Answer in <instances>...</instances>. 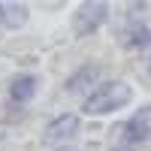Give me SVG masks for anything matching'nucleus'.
<instances>
[{
  "label": "nucleus",
  "instance_id": "nucleus-3",
  "mask_svg": "<svg viewBox=\"0 0 151 151\" xmlns=\"http://www.w3.org/2000/svg\"><path fill=\"white\" fill-rule=\"evenodd\" d=\"M106 3H82L79 12H76V18H73V30L76 36H88L91 30H97L100 24L106 21Z\"/></svg>",
  "mask_w": 151,
  "mask_h": 151
},
{
  "label": "nucleus",
  "instance_id": "nucleus-4",
  "mask_svg": "<svg viewBox=\"0 0 151 151\" xmlns=\"http://www.w3.org/2000/svg\"><path fill=\"white\" fill-rule=\"evenodd\" d=\"M76 130H79V118H76V115H60V118H55V121L45 127L42 142H48V145L67 142L70 136H76Z\"/></svg>",
  "mask_w": 151,
  "mask_h": 151
},
{
  "label": "nucleus",
  "instance_id": "nucleus-5",
  "mask_svg": "<svg viewBox=\"0 0 151 151\" xmlns=\"http://www.w3.org/2000/svg\"><path fill=\"white\" fill-rule=\"evenodd\" d=\"M36 94V76H15L9 85V97L15 100V103H24V100H30Z\"/></svg>",
  "mask_w": 151,
  "mask_h": 151
},
{
  "label": "nucleus",
  "instance_id": "nucleus-10",
  "mask_svg": "<svg viewBox=\"0 0 151 151\" xmlns=\"http://www.w3.org/2000/svg\"><path fill=\"white\" fill-rule=\"evenodd\" d=\"M148 76H151V67H148Z\"/></svg>",
  "mask_w": 151,
  "mask_h": 151
},
{
  "label": "nucleus",
  "instance_id": "nucleus-2",
  "mask_svg": "<svg viewBox=\"0 0 151 151\" xmlns=\"http://www.w3.org/2000/svg\"><path fill=\"white\" fill-rule=\"evenodd\" d=\"M130 85H124V82H109L103 88H97V91L85 100V112L88 115H106V112L112 109H121V106H127L130 103Z\"/></svg>",
  "mask_w": 151,
  "mask_h": 151
},
{
  "label": "nucleus",
  "instance_id": "nucleus-7",
  "mask_svg": "<svg viewBox=\"0 0 151 151\" xmlns=\"http://www.w3.org/2000/svg\"><path fill=\"white\" fill-rule=\"evenodd\" d=\"M97 73H100V70H97L94 64H85L79 73H73L70 79H67V91H73V94H76V91H82L88 82H94V79H97Z\"/></svg>",
  "mask_w": 151,
  "mask_h": 151
},
{
  "label": "nucleus",
  "instance_id": "nucleus-9",
  "mask_svg": "<svg viewBox=\"0 0 151 151\" xmlns=\"http://www.w3.org/2000/svg\"><path fill=\"white\" fill-rule=\"evenodd\" d=\"M60 151H76V148H60Z\"/></svg>",
  "mask_w": 151,
  "mask_h": 151
},
{
  "label": "nucleus",
  "instance_id": "nucleus-6",
  "mask_svg": "<svg viewBox=\"0 0 151 151\" xmlns=\"http://www.w3.org/2000/svg\"><path fill=\"white\" fill-rule=\"evenodd\" d=\"M0 21L6 27H21L27 21V6L21 3H0Z\"/></svg>",
  "mask_w": 151,
  "mask_h": 151
},
{
  "label": "nucleus",
  "instance_id": "nucleus-8",
  "mask_svg": "<svg viewBox=\"0 0 151 151\" xmlns=\"http://www.w3.org/2000/svg\"><path fill=\"white\" fill-rule=\"evenodd\" d=\"M127 45H133V48H145V45H151V27H145V24L133 27V30H130Z\"/></svg>",
  "mask_w": 151,
  "mask_h": 151
},
{
  "label": "nucleus",
  "instance_id": "nucleus-1",
  "mask_svg": "<svg viewBox=\"0 0 151 151\" xmlns=\"http://www.w3.org/2000/svg\"><path fill=\"white\" fill-rule=\"evenodd\" d=\"M148 139H151V106H142L127 124L115 130L112 145H115V151H130L136 145H145Z\"/></svg>",
  "mask_w": 151,
  "mask_h": 151
}]
</instances>
